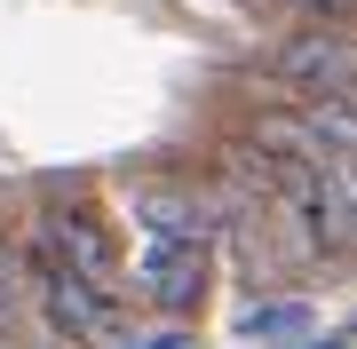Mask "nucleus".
Segmentation results:
<instances>
[{"instance_id": "f257e3e1", "label": "nucleus", "mask_w": 357, "mask_h": 349, "mask_svg": "<svg viewBox=\"0 0 357 349\" xmlns=\"http://www.w3.org/2000/svg\"><path fill=\"white\" fill-rule=\"evenodd\" d=\"M270 88L278 95H349L357 88V24L333 16H294L262 56Z\"/></svg>"}, {"instance_id": "f03ea898", "label": "nucleus", "mask_w": 357, "mask_h": 349, "mask_svg": "<svg viewBox=\"0 0 357 349\" xmlns=\"http://www.w3.org/2000/svg\"><path fill=\"white\" fill-rule=\"evenodd\" d=\"M24 254H32V302H40V318H48V334L56 341H96L103 325H112V302L119 294H103V286L88 270H72L64 254H56V238H24Z\"/></svg>"}, {"instance_id": "7ed1b4c3", "label": "nucleus", "mask_w": 357, "mask_h": 349, "mask_svg": "<svg viewBox=\"0 0 357 349\" xmlns=\"http://www.w3.org/2000/svg\"><path fill=\"white\" fill-rule=\"evenodd\" d=\"M206 278H215V238H143L135 254V302L159 318H191L206 302Z\"/></svg>"}, {"instance_id": "20e7f679", "label": "nucleus", "mask_w": 357, "mask_h": 349, "mask_svg": "<svg viewBox=\"0 0 357 349\" xmlns=\"http://www.w3.org/2000/svg\"><path fill=\"white\" fill-rule=\"evenodd\" d=\"M128 215L143 238H215L222 246V191L191 175H143L128 191Z\"/></svg>"}, {"instance_id": "39448f33", "label": "nucleus", "mask_w": 357, "mask_h": 349, "mask_svg": "<svg viewBox=\"0 0 357 349\" xmlns=\"http://www.w3.org/2000/svg\"><path fill=\"white\" fill-rule=\"evenodd\" d=\"M32 231L56 238V254H64L72 270H88L103 294H119V286H128V270H119V246H112V231L96 222V207H48Z\"/></svg>"}, {"instance_id": "423d86ee", "label": "nucleus", "mask_w": 357, "mask_h": 349, "mask_svg": "<svg viewBox=\"0 0 357 349\" xmlns=\"http://www.w3.org/2000/svg\"><path fill=\"white\" fill-rule=\"evenodd\" d=\"M310 302H294V294H270V302H255V310L238 318V334L246 341H270V349H294V341H310Z\"/></svg>"}, {"instance_id": "0eeeda50", "label": "nucleus", "mask_w": 357, "mask_h": 349, "mask_svg": "<svg viewBox=\"0 0 357 349\" xmlns=\"http://www.w3.org/2000/svg\"><path fill=\"white\" fill-rule=\"evenodd\" d=\"M24 270H32V254H24L16 238H0V334L16 325V310H24V294H32Z\"/></svg>"}, {"instance_id": "6e6552de", "label": "nucleus", "mask_w": 357, "mask_h": 349, "mask_svg": "<svg viewBox=\"0 0 357 349\" xmlns=\"http://www.w3.org/2000/svg\"><path fill=\"white\" fill-rule=\"evenodd\" d=\"M286 16H333V24H357V0H270Z\"/></svg>"}, {"instance_id": "1a4fd4ad", "label": "nucleus", "mask_w": 357, "mask_h": 349, "mask_svg": "<svg viewBox=\"0 0 357 349\" xmlns=\"http://www.w3.org/2000/svg\"><path fill=\"white\" fill-rule=\"evenodd\" d=\"M119 349H191V334H183V325H159V334H143V341H119Z\"/></svg>"}, {"instance_id": "9d476101", "label": "nucleus", "mask_w": 357, "mask_h": 349, "mask_svg": "<svg viewBox=\"0 0 357 349\" xmlns=\"http://www.w3.org/2000/svg\"><path fill=\"white\" fill-rule=\"evenodd\" d=\"M294 349H349V334H310V341H294Z\"/></svg>"}, {"instance_id": "9b49d317", "label": "nucleus", "mask_w": 357, "mask_h": 349, "mask_svg": "<svg viewBox=\"0 0 357 349\" xmlns=\"http://www.w3.org/2000/svg\"><path fill=\"white\" fill-rule=\"evenodd\" d=\"M349 104H357V88H349Z\"/></svg>"}, {"instance_id": "f8f14e48", "label": "nucleus", "mask_w": 357, "mask_h": 349, "mask_svg": "<svg viewBox=\"0 0 357 349\" xmlns=\"http://www.w3.org/2000/svg\"><path fill=\"white\" fill-rule=\"evenodd\" d=\"M349 334H357V325H349Z\"/></svg>"}]
</instances>
